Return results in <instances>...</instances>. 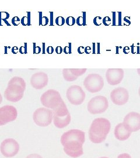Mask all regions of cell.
Instances as JSON below:
<instances>
[{
	"label": "cell",
	"mask_w": 140,
	"mask_h": 158,
	"mask_svg": "<svg viewBox=\"0 0 140 158\" xmlns=\"http://www.w3.org/2000/svg\"><path fill=\"white\" fill-rule=\"evenodd\" d=\"M50 26H53L54 23H53V12H50Z\"/></svg>",
	"instance_id": "cell-41"
},
{
	"label": "cell",
	"mask_w": 140,
	"mask_h": 158,
	"mask_svg": "<svg viewBox=\"0 0 140 158\" xmlns=\"http://www.w3.org/2000/svg\"><path fill=\"white\" fill-rule=\"evenodd\" d=\"M26 158H43L40 155H38V154H36V153H34V154H31L30 155H29L28 156L26 157Z\"/></svg>",
	"instance_id": "cell-33"
},
{
	"label": "cell",
	"mask_w": 140,
	"mask_h": 158,
	"mask_svg": "<svg viewBox=\"0 0 140 158\" xmlns=\"http://www.w3.org/2000/svg\"><path fill=\"white\" fill-rule=\"evenodd\" d=\"M118 158H131V157L128 153H122L119 155Z\"/></svg>",
	"instance_id": "cell-32"
},
{
	"label": "cell",
	"mask_w": 140,
	"mask_h": 158,
	"mask_svg": "<svg viewBox=\"0 0 140 158\" xmlns=\"http://www.w3.org/2000/svg\"><path fill=\"white\" fill-rule=\"evenodd\" d=\"M63 52L65 54H71L72 53L71 43H68V46L64 47V48L63 49Z\"/></svg>",
	"instance_id": "cell-23"
},
{
	"label": "cell",
	"mask_w": 140,
	"mask_h": 158,
	"mask_svg": "<svg viewBox=\"0 0 140 158\" xmlns=\"http://www.w3.org/2000/svg\"><path fill=\"white\" fill-rule=\"evenodd\" d=\"M39 26L41 25V23H42V12H39Z\"/></svg>",
	"instance_id": "cell-46"
},
{
	"label": "cell",
	"mask_w": 140,
	"mask_h": 158,
	"mask_svg": "<svg viewBox=\"0 0 140 158\" xmlns=\"http://www.w3.org/2000/svg\"><path fill=\"white\" fill-rule=\"evenodd\" d=\"M85 53H86V54H87V55H88V54H90V52H91V48L90 47V46H86V47H85Z\"/></svg>",
	"instance_id": "cell-37"
},
{
	"label": "cell",
	"mask_w": 140,
	"mask_h": 158,
	"mask_svg": "<svg viewBox=\"0 0 140 158\" xmlns=\"http://www.w3.org/2000/svg\"><path fill=\"white\" fill-rule=\"evenodd\" d=\"M100 18H101V17H98V16L94 18V25H96V26H100V25H101L102 23H98V19H99Z\"/></svg>",
	"instance_id": "cell-35"
},
{
	"label": "cell",
	"mask_w": 140,
	"mask_h": 158,
	"mask_svg": "<svg viewBox=\"0 0 140 158\" xmlns=\"http://www.w3.org/2000/svg\"><path fill=\"white\" fill-rule=\"evenodd\" d=\"M66 96L71 104L79 106L83 103L86 95L81 87L77 85H73L68 89Z\"/></svg>",
	"instance_id": "cell-9"
},
{
	"label": "cell",
	"mask_w": 140,
	"mask_h": 158,
	"mask_svg": "<svg viewBox=\"0 0 140 158\" xmlns=\"http://www.w3.org/2000/svg\"><path fill=\"white\" fill-rule=\"evenodd\" d=\"M5 49H6V52H5V53L6 54V53H7V50H6V49H7V46H5Z\"/></svg>",
	"instance_id": "cell-54"
},
{
	"label": "cell",
	"mask_w": 140,
	"mask_h": 158,
	"mask_svg": "<svg viewBox=\"0 0 140 158\" xmlns=\"http://www.w3.org/2000/svg\"><path fill=\"white\" fill-rule=\"evenodd\" d=\"M49 23V19L47 17H43L42 18V21L41 23V25L42 26H46L48 25V23Z\"/></svg>",
	"instance_id": "cell-26"
},
{
	"label": "cell",
	"mask_w": 140,
	"mask_h": 158,
	"mask_svg": "<svg viewBox=\"0 0 140 158\" xmlns=\"http://www.w3.org/2000/svg\"><path fill=\"white\" fill-rule=\"evenodd\" d=\"M66 23L68 26H73L76 23V19L73 17H68L66 19Z\"/></svg>",
	"instance_id": "cell-19"
},
{
	"label": "cell",
	"mask_w": 140,
	"mask_h": 158,
	"mask_svg": "<svg viewBox=\"0 0 140 158\" xmlns=\"http://www.w3.org/2000/svg\"><path fill=\"white\" fill-rule=\"evenodd\" d=\"M107 83L111 85L120 84L124 78V70L122 69H109L106 72Z\"/></svg>",
	"instance_id": "cell-14"
},
{
	"label": "cell",
	"mask_w": 140,
	"mask_h": 158,
	"mask_svg": "<svg viewBox=\"0 0 140 158\" xmlns=\"http://www.w3.org/2000/svg\"><path fill=\"white\" fill-rule=\"evenodd\" d=\"M48 76L45 72H39L34 74L30 78V85L34 89L41 90L48 84Z\"/></svg>",
	"instance_id": "cell-15"
},
{
	"label": "cell",
	"mask_w": 140,
	"mask_h": 158,
	"mask_svg": "<svg viewBox=\"0 0 140 158\" xmlns=\"http://www.w3.org/2000/svg\"><path fill=\"white\" fill-rule=\"evenodd\" d=\"M137 52H136V53H137V54H140V46H137Z\"/></svg>",
	"instance_id": "cell-49"
},
{
	"label": "cell",
	"mask_w": 140,
	"mask_h": 158,
	"mask_svg": "<svg viewBox=\"0 0 140 158\" xmlns=\"http://www.w3.org/2000/svg\"><path fill=\"white\" fill-rule=\"evenodd\" d=\"M0 150L1 153L6 158L15 156L19 151L18 143L14 139H6L1 144Z\"/></svg>",
	"instance_id": "cell-10"
},
{
	"label": "cell",
	"mask_w": 140,
	"mask_h": 158,
	"mask_svg": "<svg viewBox=\"0 0 140 158\" xmlns=\"http://www.w3.org/2000/svg\"><path fill=\"white\" fill-rule=\"evenodd\" d=\"M138 94H139V96L140 97V87L139 89H138Z\"/></svg>",
	"instance_id": "cell-55"
},
{
	"label": "cell",
	"mask_w": 140,
	"mask_h": 158,
	"mask_svg": "<svg viewBox=\"0 0 140 158\" xmlns=\"http://www.w3.org/2000/svg\"><path fill=\"white\" fill-rule=\"evenodd\" d=\"M25 89L26 83L23 79L15 76L9 81L4 92V97L9 102H17L22 98Z\"/></svg>",
	"instance_id": "cell-3"
},
{
	"label": "cell",
	"mask_w": 140,
	"mask_h": 158,
	"mask_svg": "<svg viewBox=\"0 0 140 158\" xmlns=\"http://www.w3.org/2000/svg\"><path fill=\"white\" fill-rule=\"evenodd\" d=\"M84 50H85V48H84V46H80L78 48L77 51H78V53L79 54L82 55V54L84 53V52H85Z\"/></svg>",
	"instance_id": "cell-34"
},
{
	"label": "cell",
	"mask_w": 140,
	"mask_h": 158,
	"mask_svg": "<svg viewBox=\"0 0 140 158\" xmlns=\"http://www.w3.org/2000/svg\"><path fill=\"white\" fill-rule=\"evenodd\" d=\"M21 23L22 25L23 26H28V17H23L22 18V19H21Z\"/></svg>",
	"instance_id": "cell-27"
},
{
	"label": "cell",
	"mask_w": 140,
	"mask_h": 158,
	"mask_svg": "<svg viewBox=\"0 0 140 158\" xmlns=\"http://www.w3.org/2000/svg\"><path fill=\"white\" fill-rule=\"evenodd\" d=\"M1 15H2V12H0V26H2V24H1V21H2Z\"/></svg>",
	"instance_id": "cell-51"
},
{
	"label": "cell",
	"mask_w": 140,
	"mask_h": 158,
	"mask_svg": "<svg viewBox=\"0 0 140 158\" xmlns=\"http://www.w3.org/2000/svg\"><path fill=\"white\" fill-rule=\"evenodd\" d=\"M19 52V48L17 46H14L12 48V53L14 54H17Z\"/></svg>",
	"instance_id": "cell-36"
},
{
	"label": "cell",
	"mask_w": 140,
	"mask_h": 158,
	"mask_svg": "<svg viewBox=\"0 0 140 158\" xmlns=\"http://www.w3.org/2000/svg\"><path fill=\"white\" fill-rule=\"evenodd\" d=\"M100 43H97V54H100L101 53V46H100Z\"/></svg>",
	"instance_id": "cell-44"
},
{
	"label": "cell",
	"mask_w": 140,
	"mask_h": 158,
	"mask_svg": "<svg viewBox=\"0 0 140 158\" xmlns=\"http://www.w3.org/2000/svg\"><path fill=\"white\" fill-rule=\"evenodd\" d=\"M62 101L61 95L58 91L49 89L44 93L40 97L42 105L49 109H54L57 107Z\"/></svg>",
	"instance_id": "cell-5"
},
{
	"label": "cell",
	"mask_w": 140,
	"mask_h": 158,
	"mask_svg": "<svg viewBox=\"0 0 140 158\" xmlns=\"http://www.w3.org/2000/svg\"><path fill=\"white\" fill-rule=\"evenodd\" d=\"M92 45H93V52H92V53H93V55L94 54H96V44L95 43H93Z\"/></svg>",
	"instance_id": "cell-48"
},
{
	"label": "cell",
	"mask_w": 140,
	"mask_h": 158,
	"mask_svg": "<svg viewBox=\"0 0 140 158\" xmlns=\"http://www.w3.org/2000/svg\"><path fill=\"white\" fill-rule=\"evenodd\" d=\"M85 132L79 130H71L64 132L61 143L66 153L72 158H78L83 155Z\"/></svg>",
	"instance_id": "cell-1"
},
{
	"label": "cell",
	"mask_w": 140,
	"mask_h": 158,
	"mask_svg": "<svg viewBox=\"0 0 140 158\" xmlns=\"http://www.w3.org/2000/svg\"><path fill=\"white\" fill-rule=\"evenodd\" d=\"M33 119L35 124L42 127L50 124L53 119V111L47 108H38L34 113Z\"/></svg>",
	"instance_id": "cell-7"
},
{
	"label": "cell",
	"mask_w": 140,
	"mask_h": 158,
	"mask_svg": "<svg viewBox=\"0 0 140 158\" xmlns=\"http://www.w3.org/2000/svg\"><path fill=\"white\" fill-rule=\"evenodd\" d=\"M45 45H46V44L45 43H43L42 44V53L43 54H45L46 53V49H45Z\"/></svg>",
	"instance_id": "cell-47"
},
{
	"label": "cell",
	"mask_w": 140,
	"mask_h": 158,
	"mask_svg": "<svg viewBox=\"0 0 140 158\" xmlns=\"http://www.w3.org/2000/svg\"><path fill=\"white\" fill-rule=\"evenodd\" d=\"M131 134V132L124 127L123 123L118 124L115 127L114 135L116 138L119 141H123L128 139Z\"/></svg>",
	"instance_id": "cell-16"
},
{
	"label": "cell",
	"mask_w": 140,
	"mask_h": 158,
	"mask_svg": "<svg viewBox=\"0 0 140 158\" xmlns=\"http://www.w3.org/2000/svg\"><path fill=\"white\" fill-rule=\"evenodd\" d=\"M12 24L15 26L17 27L19 25V24L21 23V19H19V18L18 17H14L12 18L11 20Z\"/></svg>",
	"instance_id": "cell-22"
},
{
	"label": "cell",
	"mask_w": 140,
	"mask_h": 158,
	"mask_svg": "<svg viewBox=\"0 0 140 158\" xmlns=\"http://www.w3.org/2000/svg\"><path fill=\"white\" fill-rule=\"evenodd\" d=\"M111 124L105 118H98L92 121L89 130L90 141L94 143H101L104 141L110 132Z\"/></svg>",
	"instance_id": "cell-2"
},
{
	"label": "cell",
	"mask_w": 140,
	"mask_h": 158,
	"mask_svg": "<svg viewBox=\"0 0 140 158\" xmlns=\"http://www.w3.org/2000/svg\"><path fill=\"white\" fill-rule=\"evenodd\" d=\"M124 127L130 132H137L140 130V114L135 112L129 113L124 118Z\"/></svg>",
	"instance_id": "cell-12"
},
{
	"label": "cell",
	"mask_w": 140,
	"mask_h": 158,
	"mask_svg": "<svg viewBox=\"0 0 140 158\" xmlns=\"http://www.w3.org/2000/svg\"><path fill=\"white\" fill-rule=\"evenodd\" d=\"M28 44L27 43H25L24 46H22L19 48V52L21 54H27L28 53V49H27V47H28Z\"/></svg>",
	"instance_id": "cell-21"
},
{
	"label": "cell",
	"mask_w": 140,
	"mask_h": 158,
	"mask_svg": "<svg viewBox=\"0 0 140 158\" xmlns=\"http://www.w3.org/2000/svg\"><path fill=\"white\" fill-rule=\"evenodd\" d=\"M110 99L116 105L123 106L126 104L129 99V92L123 87H118L113 90L110 93Z\"/></svg>",
	"instance_id": "cell-13"
},
{
	"label": "cell",
	"mask_w": 140,
	"mask_h": 158,
	"mask_svg": "<svg viewBox=\"0 0 140 158\" xmlns=\"http://www.w3.org/2000/svg\"><path fill=\"white\" fill-rule=\"evenodd\" d=\"M84 85L90 93H98L103 89L104 80L99 74H90L84 80Z\"/></svg>",
	"instance_id": "cell-6"
},
{
	"label": "cell",
	"mask_w": 140,
	"mask_h": 158,
	"mask_svg": "<svg viewBox=\"0 0 140 158\" xmlns=\"http://www.w3.org/2000/svg\"><path fill=\"white\" fill-rule=\"evenodd\" d=\"M76 23L78 26H83V18L79 17L76 19Z\"/></svg>",
	"instance_id": "cell-28"
},
{
	"label": "cell",
	"mask_w": 140,
	"mask_h": 158,
	"mask_svg": "<svg viewBox=\"0 0 140 158\" xmlns=\"http://www.w3.org/2000/svg\"><path fill=\"white\" fill-rule=\"evenodd\" d=\"M137 73H138V75L140 76V69H137Z\"/></svg>",
	"instance_id": "cell-53"
},
{
	"label": "cell",
	"mask_w": 140,
	"mask_h": 158,
	"mask_svg": "<svg viewBox=\"0 0 140 158\" xmlns=\"http://www.w3.org/2000/svg\"><path fill=\"white\" fill-rule=\"evenodd\" d=\"M109 107V102L106 97L102 96H96L88 103V111L92 114L105 113Z\"/></svg>",
	"instance_id": "cell-8"
},
{
	"label": "cell",
	"mask_w": 140,
	"mask_h": 158,
	"mask_svg": "<svg viewBox=\"0 0 140 158\" xmlns=\"http://www.w3.org/2000/svg\"><path fill=\"white\" fill-rule=\"evenodd\" d=\"M62 76L65 80L67 81H74L78 79V77L74 76L70 70V69H64L62 70Z\"/></svg>",
	"instance_id": "cell-17"
},
{
	"label": "cell",
	"mask_w": 140,
	"mask_h": 158,
	"mask_svg": "<svg viewBox=\"0 0 140 158\" xmlns=\"http://www.w3.org/2000/svg\"><path fill=\"white\" fill-rule=\"evenodd\" d=\"M130 47L129 46H125L123 48V53L124 54L127 55L130 53Z\"/></svg>",
	"instance_id": "cell-40"
},
{
	"label": "cell",
	"mask_w": 140,
	"mask_h": 158,
	"mask_svg": "<svg viewBox=\"0 0 140 158\" xmlns=\"http://www.w3.org/2000/svg\"><path fill=\"white\" fill-rule=\"evenodd\" d=\"M120 48H122V47H119L118 46H116V54H118V53H119V52H118V49H119Z\"/></svg>",
	"instance_id": "cell-50"
},
{
	"label": "cell",
	"mask_w": 140,
	"mask_h": 158,
	"mask_svg": "<svg viewBox=\"0 0 140 158\" xmlns=\"http://www.w3.org/2000/svg\"><path fill=\"white\" fill-rule=\"evenodd\" d=\"M108 158L107 157H102V158Z\"/></svg>",
	"instance_id": "cell-56"
},
{
	"label": "cell",
	"mask_w": 140,
	"mask_h": 158,
	"mask_svg": "<svg viewBox=\"0 0 140 158\" xmlns=\"http://www.w3.org/2000/svg\"><path fill=\"white\" fill-rule=\"evenodd\" d=\"M55 51H56V53H57V54L60 55V54L62 53V52H63V49H62V46H57V47H56V50H55Z\"/></svg>",
	"instance_id": "cell-31"
},
{
	"label": "cell",
	"mask_w": 140,
	"mask_h": 158,
	"mask_svg": "<svg viewBox=\"0 0 140 158\" xmlns=\"http://www.w3.org/2000/svg\"><path fill=\"white\" fill-rule=\"evenodd\" d=\"M28 26H30L31 25V14H30V12H28Z\"/></svg>",
	"instance_id": "cell-42"
},
{
	"label": "cell",
	"mask_w": 140,
	"mask_h": 158,
	"mask_svg": "<svg viewBox=\"0 0 140 158\" xmlns=\"http://www.w3.org/2000/svg\"><path fill=\"white\" fill-rule=\"evenodd\" d=\"M111 19L109 18V17H107V16H106V17H104L103 18V24L105 25V26H109L110 25V23H111Z\"/></svg>",
	"instance_id": "cell-25"
},
{
	"label": "cell",
	"mask_w": 140,
	"mask_h": 158,
	"mask_svg": "<svg viewBox=\"0 0 140 158\" xmlns=\"http://www.w3.org/2000/svg\"><path fill=\"white\" fill-rule=\"evenodd\" d=\"M42 51L41 48L39 46H36V43L33 44V53L34 54H39Z\"/></svg>",
	"instance_id": "cell-24"
},
{
	"label": "cell",
	"mask_w": 140,
	"mask_h": 158,
	"mask_svg": "<svg viewBox=\"0 0 140 158\" xmlns=\"http://www.w3.org/2000/svg\"><path fill=\"white\" fill-rule=\"evenodd\" d=\"M70 70L74 76L78 77L79 76H81L83 75L86 72L87 69H70Z\"/></svg>",
	"instance_id": "cell-18"
},
{
	"label": "cell",
	"mask_w": 140,
	"mask_h": 158,
	"mask_svg": "<svg viewBox=\"0 0 140 158\" xmlns=\"http://www.w3.org/2000/svg\"><path fill=\"white\" fill-rule=\"evenodd\" d=\"M124 21L127 23V25H131V21H130V17H124Z\"/></svg>",
	"instance_id": "cell-43"
},
{
	"label": "cell",
	"mask_w": 140,
	"mask_h": 158,
	"mask_svg": "<svg viewBox=\"0 0 140 158\" xmlns=\"http://www.w3.org/2000/svg\"><path fill=\"white\" fill-rule=\"evenodd\" d=\"M46 51H47V53L48 54L51 55V54H53V53L54 50V48H53V46H49L47 48V49H46Z\"/></svg>",
	"instance_id": "cell-29"
},
{
	"label": "cell",
	"mask_w": 140,
	"mask_h": 158,
	"mask_svg": "<svg viewBox=\"0 0 140 158\" xmlns=\"http://www.w3.org/2000/svg\"><path fill=\"white\" fill-rule=\"evenodd\" d=\"M83 14V26H85L86 25V12H82Z\"/></svg>",
	"instance_id": "cell-38"
},
{
	"label": "cell",
	"mask_w": 140,
	"mask_h": 158,
	"mask_svg": "<svg viewBox=\"0 0 140 158\" xmlns=\"http://www.w3.org/2000/svg\"><path fill=\"white\" fill-rule=\"evenodd\" d=\"M135 46L134 44H132V45L131 46V52L132 54H135L136 52L134 51Z\"/></svg>",
	"instance_id": "cell-45"
},
{
	"label": "cell",
	"mask_w": 140,
	"mask_h": 158,
	"mask_svg": "<svg viewBox=\"0 0 140 158\" xmlns=\"http://www.w3.org/2000/svg\"><path fill=\"white\" fill-rule=\"evenodd\" d=\"M52 111L53 114V123L57 128H64L70 124L71 122V115L63 100Z\"/></svg>",
	"instance_id": "cell-4"
},
{
	"label": "cell",
	"mask_w": 140,
	"mask_h": 158,
	"mask_svg": "<svg viewBox=\"0 0 140 158\" xmlns=\"http://www.w3.org/2000/svg\"><path fill=\"white\" fill-rule=\"evenodd\" d=\"M118 26H122V12H118Z\"/></svg>",
	"instance_id": "cell-39"
},
{
	"label": "cell",
	"mask_w": 140,
	"mask_h": 158,
	"mask_svg": "<svg viewBox=\"0 0 140 158\" xmlns=\"http://www.w3.org/2000/svg\"><path fill=\"white\" fill-rule=\"evenodd\" d=\"M66 23V19L64 17L59 16L57 17L56 19V23L58 26H62Z\"/></svg>",
	"instance_id": "cell-20"
},
{
	"label": "cell",
	"mask_w": 140,
	"mask_h": 158,
	"mask_svg": "<svg viewBox=\"0 0 140 158\" xmlns=\"http://www.w3.org/2000/svg\"><path fill=\"white\" fill-rule=\"evenodd\" d=\"M116 12H112V17H113V19H112V25L113 26H116Z\"/></svg>",
	"instance_id": "cell-30"
},
{
	"label": "cell",
	"mask_w": 140,
	"mask_h": 158,
	"mask_svg": "<svg viewBox=\"0 0 140 158\" xmlns=\"http://www.w3.org/2000/svg\"><path fill=\"white\" fill-rule=\"evenodd\" d=\"M17 115V110L12 106L7 105L0 107V126L15 121Z\"/></svg>",
	"instance_id": "cell-11"
},
{
	"label": "cell",
	"mask_w": 140,
	"mask_h": 158,
	"mask_svg": "<svg viewBox=\"0 0 140 158\" xmlns=\"http://www.w3.org/2000/svg\"><path fill=\"white\" fill-rule=\"evenodd\" d=\"M2 102V96H1V94H0V104H1V102Z\"/></svg>",
	"instance_id": "cell-52"
}]
</instances>
